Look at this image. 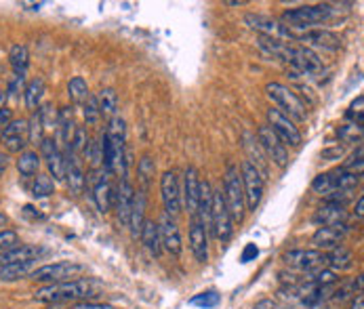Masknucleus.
<instances>
[{
    "instance_id": "5fc2aeb1",
    "label": "nucleus",
    "mask_w": 364,
    "mask_h": 309,
    "mask_svg": "<svg viewBox=\"0 0 364 309\" xmlns=\"http://www.w3.org/2000/svg\"><path fill=\"white\" fill-rule=\"evenodd\" d=\"M253 309H278V305L272 299H261L253 305Z\"/></svg>"
},
{
    "instance_id": "37998d69",
    "label": "nucleus",
    "mask_w": 364,
    "mask_h": 309,
    "mask_svg": "<svg viewBox=\"0 0 364 309\" xmlns=\"http://www.w3.org/2000/svg\"><path fill=\"white\" fill-rule=\"evenodd\" d=\"M19 244V234L13 230H0V253Z\"/></svg>"
},
{
    "instance_id": "864d4df0",
    "label": "nucleus",
    "mask_w": 364,
    "mask_h": 309,
    "mask_svg": "<svg viewBox=\"0 0 364 309\" xmlns=\"http://www.w3.org/2000/svg\"><path fill=\"white\" fill-rule=\"evenodd\" d=\"M11 120H13V112H11L8 107H2V110H0V131H2Z\"/></svg>"
},
{
    "instance_id": "aec40b11",
    "label": "nucleus",
    "mask_w": 364,
    "mask_h": 309,
    "mask_svg": "<svg viewBox=\"0 0 364 309\" xmlns=\"http://www.w3.org/2000/svg\"><path fill=\"white\" fill-rule=\"evenodd\" d=\"M63 160H65V181H67V188L72 190V194L78 196V194H82L84 183H86L82 164H80L78 156L72 152V147L63 150Z\"/></svg>"
},
{
    "instance_id": "0e129e2a",
    "label": "nucleus",
    "mask_w": 364,
    "mask_h": 309,
    "mask_svg": "<svg viewBox=\"0 0 364 309\" xmlns=\"http://www.w3.org/2000/svg\"><path fill=\"white\" fill-rule=\"evenodd\" d=\"M0 139H2V135H0Z\"/></svg>"
},
{
    "instance_id": "1a4fd4ad",
    "label": "nucleus",
    "mask_w": 364,
    "mask_h": 309,
    "mask_svg": "<svg viewBox=\"0 0 364 309\" xmlns=\"http://www.w3.org/2000/svg\"><path fill=\"white\" fill-rule=\"evenodd\" d=\"M240 179H242V190H245L247 211L255 213V209L261 204V198H264V177L249 160H245L240 164Z\"/></svg>"
},
{
    "instance_id": "4be33fe9",
    "label": "nucleus",
    "mask_w": 364,
    "mask_h": 309,
    "mask_svg": "<svg viewBox=\"0 0 364 309\" xmlns=\"http://www.w3.org/2000/svg\"><path fill=\"white\" fill-rule=\"evenodd\" d=\"M105 177H108V173L103 169H95L93 177H91L93 179V198H95L99 213H108L110 202H112V188Z\"/></svg>"
},
{
    "instance_id": "f3484780",
    "label": "nucleus",
    "mask_w": 364,
    "mask_h": 309,
    "mask_svg": "<svg viewBox=\"0 0 364 309\" xmlns=\"http://www.w3.org/2000/svg\"><path fill=\"white\" fill-rule=\"evenodd\" d=\"M190 249L198 263H207L209 259V230L204 228L202 219L198 215L190 221Z\"/></svg>"
},
{
    "instance_id": "bb28decb",
    "label": "nucleus",
    "mask_w": 364,
    "mask_h": 309,
    "mask_svg": "<svg viewBox=\"0 0 364 309\" xmlns=\"http://www.w3.org/2000/svg\"><path fill=\"white\" fill-rule=\"evenodd\" d=\"M141 244L150 251L152 257H160L162 253V244H160V232H158V223L152 221V219H145L143 221V228H141Z\"/></svg>"
},
{
    "instance_id": "c85d7f7f",
    "label": "nucleus",
    "mask_w": 364,
    "mask_h": 309,
    "mask_svg": "<svg viewBox=\"0 0 364 309\" xmlns=\"http://www.w3.org/2000/svg\"><path fill=\"white\" fill-rule=\"evenodd\" d=\"M36 270V261H23V263H11L0 268V280L2 282H15L30 278V274Z\"/></svg>"
},
{
    "instance_id": "2f4dec72",
    "label": "nucleus",
    "mask_w": 364,
    "mask_h": 309,
    "mask_svg": "<svg viewBox=\"0 0 364 309\" xmlns=\"http://www.w3.org/2000/svg\"><path fill=\"white\" fill-rule=\"evenodd\" d=\"M143 221H145V198H143L141 194H135L133 209H131V217H129V228H131L133 238H137V236L141 234Z\"/></svg>"
},
{
    "instance_id": "4468645a",
    "label": "nucleus",
    "mask_w": 364,
    "mask_h": 309,
    "mask_svg": "<svg viewBox=\"0 0 364 309\" xmlns=\"http://www.w3.org/2000/svg\"><path fill=\"white\" fill-rule=\"evenodd\" d=\"M40 154L46 160L48 177L53 181H65V160H63V152L59 150L57 141L51 137H44L40 143Z\"/></svg>"
},
{
    "instance_id": "de8ad7c7",
    "label": "nucleus",
    "mask_w": 364,
    "mask_h": 309,
    "mask_svg": "<svg viewBox=\"0 0 364 309\" xmlns=\"http://www.w3.org/2000/svg\"><path fill=\"white\" fill-rule=\"evenodd\" d=\"M154 160L150 158V156H143L141 158V162H139V175H141V181L145 183L152 175H154Z\"/></svg>"
},
{
    "instance_id": "bf43d9fd",
    "label": "nucleus",
    "mask_w": 364,
    "mask_h": 309,
    "mask_svg": "<svg viewBox=\"0 0 364 309\" xmlns=\"http://www.w3.org/2000/svg\"><path fill=\"white\" fill-rule=\"evenodd\" d=\"M6 164H8V162H6V156L0 154V177H2V173L6 171Z\"/></svg>"
},
{
    "instance_id": "dca6fc26",
    "label": "nucleus",
    "mask_w": 364,
    "mask_h": 309,
    "mask_svg": "<svg viewBox=\"0 0 364 309\" xmlns=\"http://www.w3.org/2000/svg\"><path fill=\"white\" fill-rule=\"evenodd\" d=\"M291 67H295L299 74H308L314 76L323 70V59L308 46H295L291 48V57H289Z\"/></svg>"
},
{
    "instance_id": "e433bc0d",
    "label": "nucleus",
    "mask_w": 364,
    "mask_h": 309,
    "mask_svg": "<svg viewBox=\"0 0 364 309\" xmlns=\"http://www.w3.org/2000/svg\"><path fill=\"white\" fill-rule=\"evenodd\" d=\"M32 194H34V198H48V196H53L55 194V181L48 175H44V173L36 175L34 185H32Z\"/></svg>"
},
{
    "instance_id": "a19ab883",
    "label": "nucleus",
    "mask_w": 364,
    "mask_h": 309,
    "mask_svg": "<svg viewBox=\"0 0 364 309\" xmlns=\"http://www.w3.org/2000/svg\"><path fill=\"white\" fill-rule=\"evenodd\" d=\"M219 301H221V297H219L215 291H207V293H200V295L192 297V299H190V305L200 309H213L219 305Z\"/></svg>"
},
{
    "instance_id": "4d7b16f0",
    "label": "nucleus",
    "mask_w": 364,
    "mask_h": 309,
    "mask_svg": "<svg viewBox=\"0 0 364 309\" xmlns=\"http://www.w3.org/2000/svg\"><path fill=\"white\" fill-rule=\"evenodd\" d=\"M350 309H364V297L363 295H356L354 299H352V305Z\"/></svg>"
},
{
    "instance_id": "8fccbe9b",
    "label": "nucleus",
    "mask_w": 364,
    "mask_h": 309,
    "mask_svg": "<svg viewBox=\"0 0 364 309\" xmlns=\"http://www.w3.org/2000/svg\"><path fill=\"white\" fill-rule=\"evenodd\" d=\"M23 80H25V76H23V74H15V76H13V80H11V84H8V93L17 95L19 91H23V88H25V86H23Z\"/></svg>"
},
{
    "instance_id": "49530a36",
    "label": "nucleus",
    "mask_w": 364,
    "mask_h": 309,
    "mask_svg": "<svg viewBox=\"0 0 364 309\" xmlns=\"http://www.w3.org/2000/svg\"><path fill=\"white\" fill-rule=\"evenodd\" d=\"M312 190L316 194H325V196H331V181H329V175H318L314 181H312Z\"/></svg>"
},
{
    "instance_id": "58836bf2",
    "label": "nucleus",
    "mask_w": 364,
    "mask_h": 309,
    "mask_svg": "<svg viewBox=\"0 0 364 309\" xmlns=\"http://www.w3.org/2000/svg\"><path fill=\"white\" fill-rule=\"evenodd\" d=\"M89 145H91V139H89V133L84 126H76L74 133H72V139H70V147L72 152L78 156V154H86L89 152Z\"/></svg>"
},
{
    "instance_id": "412c9836",
    "label": "nucleus",
    "mask_w": 364,
    "mask_h": 309,
    "mask_svg": "<svg viewBox=\"0 0 364 309\" xmlns=\"http://www.w3.org/2000/svg\"><path fill=\"white\" fill-rule=\"evenodd\" d=\"M350 228L348 225H327V228H318L316 234L312 236V244L316 251H325V249H335L344 242V238L348 236Z\"/></svg>"
},
{
    "instance_id": "052dcab7",
    "label": "nucleus",
    "mask_w": 364,
    "mask_h": 309,
    "mask_svg": "<svg viewBox=\"0 0 364 309\" xmlns=\"http://www.w3.org/2000/svg\"><path fill=\"white\" fill-rule=\"evenodd\" d=\"M228 6H242V4H247L245 0H230V2H226Z\"/></svg>"
},
{
    "instance_id": "473e14b6",
    "label": "nucleus",
    "mask_w": 364,
    "mask_h": 309,
    "mask_svg": "<svg viewBox=\"0 0 364 309\" xmlns=\"http://www.w3.org/2000/svg\"><path fill=\"white\" fill-rule=\"evenodd\" d=\"M8 63L13 67L15 74H25L27 65H30V53L25 44H13L8 51Z\"/></svg>"
},
{
    "instance_id": "9b49d317",
    "label": "nucleus",
    "mask_w": 364,
    "mask_h": 309,
    "mask_svg": "<svg viewBox=\"0 0 364 309\" xmlns=\"http://www.w3.org/2000/svg\"><path fill=\"white\" fill-rule=\"evenodd\" d=\"M160 196H162V204H164V213L171 215V217H177L181 213V190H179V179H177V173L171 169V171H164L162 177H160Z\"/></svg>"
},
{
    "instance_id": "7c9ffc66",
    "label": "nucleus",
    "mask_w": 364,
    "mask_h": 309,
    "mask_svg": "<svg viewBox=\"0 0 364 309\" xmlns=\"http://www.w3.org/2000/svg\"><path fill=\"white\" fill-rule=\"evenodd\" d=\"M97 105H99V114L101 118H114L116 116V110H118V95L114 88H101L97 95Z\"/></svg>"
},
{
    "instance_id": "393cba45",
    "label": "nucleus",
    "mask_w": 364,
    "mask_h": 309,
    "mask_svg": "<svg viewBox=\"0 0 364 309\" xmlns=\"http://www.w3.org/2000/svg\"><path fill=\"white\" fill-rule=\"evenodd\" d=\"M327 175H329V181H331V194H335V192L350 194L352 190H356L360 185V177H363V175L350 173V171H346L342 166L337 171H333V173H327Z\"/></svg>"
},
{
    "instance_id": "a878e982",
    "label": "nucleus",
    "mask_w": 364,
    "mask_h": 309,
    "mask_svg": "<svg viewBox=\"0 0 364 309\" xmlns=\"http://www.w3.org/2000/svg\"><path fill=\"white\" fill-rule=\"evenodd\" d=\"M354 253L346 246V244H339L335 249H331V253H327V265L337 274V272H346V270H352L354 268Z\"/></svg>"
},
{
    "instance_id": "c756f323",
    "label": "nucleus",
    "mask_w": 364,
    "mask_h": 309,
    "mask_svg": "<svg viewBox=\"0 0 364 309\" xmlns=\"http://www.w3.org/2000/svg\"><path fill=\"white\" fill-rule=\"evenodd\" d=\"M44 91H46V86H44V80L42 78H34V80H30L25 84L23 97H25V107L30 112H36L40 107V101L44 97Z\"/></svg>"
},
{
    "instance_id": "f03ea898",
    "label": "nucleus",
    "mask_w": 364,
    "mask_h": 309,
    "mask_svg": "<svg viewBox=\"0 0 364 309\" xmlns=\"http://www.w3.org/2000/svg\"><path fill=\"white\" fill-rule=\"evenodd\" d=\"M223 198L230 211L232 221L242 223L247 215V202H245V190H242V179L240 171L236 164H230L226 169V179H223Z\"/></svg>"
},
{
    "instance_id": "c9c22d12",
    "label": "nucleus",
    "mask_w": 364,
    "mask_h": 309,
    "mask_svg": "<svg viewBox=\"0 0 364 309\" xmlns=\"http://www.w3.org/2000/svg\"><path fill=\"white\" fill-rule=\"evenodd\" d=\"M105 135H108V139H112L114 143L124 145V143H126V122H124V118L114 116V118L110 120V126H108Z\"/></svg>"
},
{
    "instance_id": "39448f33",
    "label": "nucleus",
    "mask_w": 364,
    "mask_h": 309,
    "mask_svg": "<svg viewBox=\"0 0 364 309\" xmlns=\"http://www.w3.org/2000/svg\"><path fill=\"white\" fill-rule=\"evenodd\" d=\"M211 234L226 244L232 234H234V221L230 217L226 198H223V190H213V206H211Z\"/></svg>"
},
{
    "instance_id": "f257e3e1",
    "label": "nucleus",
    "mask_w": 364,
    "mask_h": 309,
    "mask_svg": "<svg viewBox=\"0 0 364 309\" xmlns=\"http://www.w3.org/2000/svg\"><path fill=\"white\" fill-rule=\"evenodd\" d=\"M101 291L99 282L93 278H80V280H67L57 284H44L36 291L34 299L40 303H70V301H86L91 297H97Z\"/></svg>"
},
{
    "instance_id": "a211bd4d",
    "label": "nucleus",
    "mask_w": 364,
    "mask_h": 309,
    "mask_svg": "<svg viewBox=\"0 0 364 309\" xmlns=\"http://www.w3.org/2000/svg\"><path fill=\"white\" fill-rule=\"evenodd\" d=\"M198 200H200V173L196 166H188L186 175H183V198H181V202H186L190 217L198 215Z\"/></svg>"
},
{
    "instance_id": "6ab92c4d",
    "label": "nucleus",
    "mask_w": 364,
    "mask_h": 309,
    "mask_svg": "<svg viewBox=\"0 0 364 309\" xmlns=\"http://www.w3.org/2000/svg\"><path fill=\"white\" fill-rule=\"evenodd\" d=\"M133 200H135V190L133 185L129 183L126 177L120 179V185L118 190L114 192L112 190V202L116 206V215H118V221L129 225V217H131V209H133Z\"/></svg>"
},
{
    "instance_id": "72a5a7b5",
    "label": "nucleus",
    "mask_w": 364,
    "mask_h": 309,
    "mask_svg": "<svg viewBox=\"0 0 364 309\" xmlns=\"http://www.w3.org/2000/svg\"><path fill=\"white\" fill-rule=\"evenodd\" d=\"M38 169H40V154H36L34 150H25L23 154H19V160H17L19 175L32 177V175H38Z\"/></svg>"
},
{
    "instance_id": "6e6d98bb",
    "label": "nucleus",
    "mask_w": 364,
    "mask_h": 309,
    "mask_svg": "<svg viewBox=\"0 0 364 309\" xmlns=\"http://www.w3.org/2000/svg\"><path fill=\"white\" fill-rule=\"evenodd\" d=\"M354 217L358 219V221H363L364 217V196L358 198V202H356V206H354Z\"/></svg>"
},
{
    "instance_id": "4c0bfd02",
    "label": "nucleus",
    "mask_w": 364,
    "mask_h": 309,
    "mask_svg": "<svg viewBox=\"0 0 364 309\" xmlns=\"http://www.w3.org/2000/svg\"><path fill=\"white\" fill-rule=\"evenodd\" d=\"M44 139V124L40 120V114L34 112V116L27 120V143L32 145H40Z\"/></svg>"
},
{
    "instance_id": "2eb2a0df",
    "label": "nucleus",
    "mask_w": 364,
    "mask_h": 309,
    "mask_svg": "<svg viewBox=\"0 0 364 309\" xmlns=\"http://www.w3.org/2000/svg\"><path fill=\"white\" fill-rule=\"evenodd\" d=\"M295 40L306 42L308 48L316 46V48H325V51H339L342 48V38L331 32V29H316L310 27L306 32H295Z\"/></svg>"
},
{
    "instance_id": "0eeeda50",
    "label": "nucleus",
    "mask_w": 364,
    "mask_h": 309,
    "mask_svg": "<svg viewBox=\"0 0 364 309\" xmlns=\"http://www.w3.org/2000/svg\"><path fill=\"white\" fill-rule=\"evenodd\" d=\"M245 23L251 29L266 36V38H274V40H280V42H287V44L291 40H295V32L289 25H285L282 21L274 19V17L259 15V13H249V15H245Z\"/></svg>"
},
{
    "instance_id": "79ce46f5",
    "label": "nucleus",
    "mask_w": 364,
    "mask_h": 309,
    "mask_svg": "<svg viewBox=\"0 0 364 309\" xmlns=\"http://www.w3.org/2000/svg\"><path fill=\"white\" fill-rule=\"evenodd\" d=\"M337 135H339V139L346 141V143H356V141L360 143V139H363V124L352 122V124L339 126Z\"/></svg>"
},
{
    "instance_id": "20e7f679",
    "label": "nucleus",
    "mask_w": 364,
    "mask_h": 309,
    "mask_svg": "<svg viewBox=\"0 0 364 309\" xmlns=\"http://www.w3.org/2000/svg\"><path fill=\"white\" fill-rule=\"evenodd\" d=\"M333 15V6L331 4H306V6H297V8H291L282 15V23L295 32V29H310L312 25L316 23H323L327 21L329 17Z\"/></svg>"
},
{
    "instance_id": "7ed1b4c3",
    "label": "nucleus",
    "mask_w": 364,
    "mask_h": 309,
    "mask_svg": "<svg viewBox=\"0 0 364 309\" xmlns=\"http://www.w3.org/2000/svg\"><path fill=\"white\" fill-rule=\"evenodd\" d=\"M266 93L278 105V110L285 116H289L293 122H306L308 120V107H306V103L289 86H285L280 82H270L266 86Z\"/></svg>"
},
{
    "instance_id": "ea45409f",
    "label": "nucleus",
    "mask_w": 364,
    "mask_h": 309,
    "mask_svg": "<svg viewBox=\"0 0 364 309\" xmlns=\"http://www.w3.org/2000/svg\"><path fill=\"white\" fill-rule=\"evenodd\" d=\"M82 116H84L86 124H91V126L99 124L101 114H99V105H97V97L95 95H89V99L82 103Z\"/></svg>"
},
{
    "instance_id": "f704fd0d",
    "label": "nucleus",
    "mask_w": 364,
    "mask_h": 309,
    "mask_svg": "<svg viewBox=\"0 0 364 309\" xmlns=\"http://www.w3.org/2000/svg\"><path fill=\"white\" fill-rule=\"evenodd\" d=\"M67 93H70V99L74 103H84L89 99V84L82 76H74L70 82H67Z\"/></svg>"
},
{
    "instance_id": "e2e57ef3",
    "label": "nucleus",
    "mask_w": 364,
    "mask_h": 309,
    "mask_svg": "<svg viewBox=\"0 0 364 309\" xmlns=\"http://www.w3.org/2000/svg\"><path fill=\"white\" fill-rule=\"evenodd\" d=\"M8 223V219H6V215L4 213H0V228H4Z\"/></svg>"
},
{
    "instance_id": "423d86ee",
    "label": "nucleus",
    "mask_w": 364,
    "mask_h": 309,
    "mask_svg": "<svg viewBox=\"0 0 364 309\" xmlns=\"http://www.w3.org/2000/svg\"><path fill=\"white\" fill-rule=\"evenodd\" d=\"M82 272H84V265H80L76 261H59V263H48V265L36 268L30 274V278L40 284H57V282H67V280L80 276Z\"/></svg>"
},
{
    "instance_id": "6e6552de",
    "label": "nucleus",
    "mask_w": 364,
    "mask_h": 309,
    "mask_svg": "<svg viewBox=\"0 0 364 309\" xmlns=\"http://www.w3.org/2000/svg\"><path fill=\"white\" fill-rule=\"evenodd\" d=\"M268 126L272 129V133L285 143V145H291V147H299L301 143H304V135H301V131L297 129V124L289 118V116H285L280 110H276V107H270L268 110Z\"/></svg>"
},
{
    "instance_id": "603ef678",
    "label": "nucleus",
    "mask_w": 364,
    "mask_h": 309,
    "mask_svg": "<svg viewBox=\"0 0 364 309\" xmlns=\"http://www.w3.org/2000/svg\"><path fill=\"white\" fill-rule=\"evenodd\" d=\"M70 309H114L112 305H105V303H91V301H82V303H78V305H74V308Z\"/></svg>"
},
{
    "instance_id": "c03bdc74",
    "label": "nucleus",
    "mask_w": 364,
    "mask_h": 309,
    "mask_svg": "<svg viewBox=\"0 0 364 309\" xmlns=\"http://www.w3.org/2000/svg\"><path fill=\"white\" fill-rule=\"evenodd\" d=\"M350 173H356V175H363V145H358V150L352 154V158L342 166Z\"/></svg>"
},
{
    "instance_id": "cd10ccee",
    "label": "nucleus",
    "mask_w": 364,
    "mask_h": 309,
    "mask_svg": "<svg viewBox=\"0 0 364 309\" xmlns=\"http://www.w3.org/2000/svg\"><path fill=\"white\" fill-rule=\"evenodd\" d=\"M242 139H245V150H247V154H249V162H251L259 173H268V158H266V154H264V150H261L257 137L251 135V133H245Z\"/></svg>"
},
{
    "instance_id": "a18cd8bd",
    "label": "nucleus",
    "mask_w": 364,
    "mask_h": 309,
    "mask_svg": "<svg viewBox=\"0 0 364 309\" xmlns=\"http://www.w3.org/2000/svg\"><path fill=\"white\" fill-rule=\"evenodd\" d=\"M364 107V97H356L354 101H352V105H350V110H348V118H352L356 124H363V110Z\"/></svg>"
},
{
    "instance_id": "3c124183",
    "label": "nucleus",
    "mask_w": 364,
    "mask_h": 309,
    "mask_svg": "<svg viewBox=\"0 0 364 309\" xmlns=\"http://www.w3.org/2000/svg\"><path fill=\"white\" fill-rule=\"evenodd\" d=\"M344 156V147L342 145H335V147H329L323 152V158L325 160H339Z\"/></svg>"
},
{
    "instance_id": "13d9d810",
    "label": "nucleus",
    "mask_w": 364,
    "mask_h": 309,
    "mask_svg": "<svg viewBox=\"0 0 364 309\" xmlns=\"http://www.w3.org/2000/svg\"><path fill=\"white\" fill-rule=\"evenodd\" d=\"M21 6H30V11H38L42 2H21Z\"/></svg>"
},
{
    "instance_id": "b1692460",
    "label": "nucleus",
    "mask_w": 364,
    "mask_h": 309,
    "mask_svg": "<svg viewBox=\"0 0 364 309\" xmlns=\"http://www.w3.org/2000/svg\"><path fill=\"white\" fill-rule=\"evenodd\" d=\"M314 221L320 223L323 228L327 225H346L348 221V211L346 204L339 202H327L325 206H320L314 215Z\"/></svg>"
},
{
    "instance_id": "09e8293b",
    "label": "nucleus",
    "mask_w": 364,
    "mask_h": 309,
    "mask_svg": "<svg viewBox=\"0 0 364 309\" xmlns=\"http://www.w3.org/2000/svg\"><path fill=\"white\" fill-rule=\"evenodd\" d=\"M257 255H259V249H257L255 244H247V246H245V251H242V257H240V261H242V263L255 261V259H257Z\"/></svg>"
},
{
    "instance_id": "5701e85b",
    "label": "nucleus",
    "mask_w": 364,
    "mask_h": 309,
    "mask_svg": "<svg viewBox=\"0 0 364 309\" xmlns=\"http://www.w3.org/2000/svg\"><path fill=\"white\" fill-rule=\"evenodd\" d=\"M44 251L40 246H32V244H17L4 253H0V268L11 265V263H23V261H38V257Z\"/></svg>"
},
{
    "instance_id": "9d476101",
    "label": "nucleus",
    "mask_w": 364,
    "mask_h": 309,
    "mask_svg": "<svg viewBox=\"0 0 364 309\" xmlns=\"http://www.w3.org/2000/svg\"><path fill=\"white\" fill-rule=\"evenodd\" d=\"M255 137H257L266 158L272 160L278 169H287V164H289V147L272 133V129L268 124H264V126L257 129Z\"/></svg>"
},
{
    "instance_id": "ddd939ff",
    "label": "nucleus",
    "mask_w": 364,
    "mask_h": 309,
    "mask_svg": "<svg viewBox=\"0 0 364 309\" xmlns=\"http://www.w3.org/2000/svg\"><path fill=\"white\" fill-rule=\"evenodd\" d=\"M158 232H160V244H162V249L169 255L179 257L181 251H183V240H181V232H179V225H177L175 217L162 213V217L158 221Z\"/></svg>"
},
{
    "instance_id": "f8f14e48",
    "label": "nucleus",
    "mask_w": 364,
    "mask_h": 309,
    "mask_svg": "<svg viewBox=\"0 0 364 309\" xmlns=\"http://www.w3.org/2000/svg\"><path fill=\"white\" fill-rule=\"evenodd\" d=\"M282 261L289 268H293V270L310 272V270L327 265V253L325 251H316V249H295V251L285 253Z\"/></svg>"
},
{
    "instance_id": "680f3d73",
    "label": "nucleus",
    "mask_w": 364,
    "mask_h": 309,
    "mask_svg": "<svg viewBox=\"0 0 364 309\" xmlns=\"http://www.w3.org/2000/svg\"><path fill=\"white\" fill-rule=\"evenodd\" d=\"M4 103H6V93H4V91H0V110L4 107Z\"/></svg>"
}]
</instances>
